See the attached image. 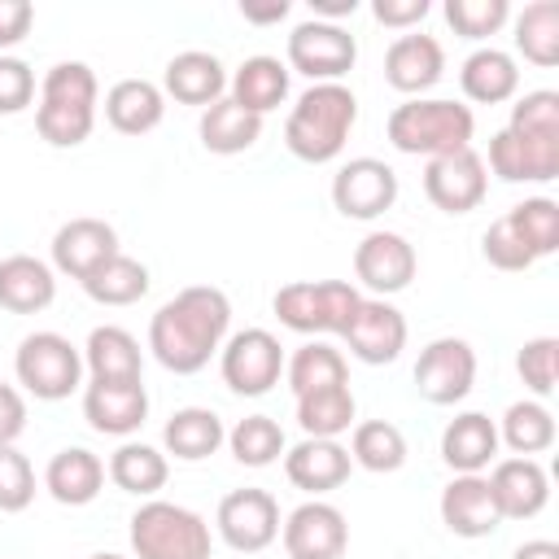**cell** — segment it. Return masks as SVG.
Listing matches in <instances>:
<instances>
[{
    "mask_svg": "<svg viewBox=\"0 0 559 559\" xmlns=\"http://www.w3.org/2000/svg\"><path fill=\"white\" fill-rule=\"evenodd\" d=\"M227 328H231L227 293L214 284H192L157 306V314L148 319V349L166 371L197 376L223 349Z\"/></svg>",
    "mask_w": 559,
    "mask_h": 559,
    "instance_id": "cell-1",
    "label": "cell"
},
{
    "mask_svg": "<svg viewBox=\"0 0 559 559\" xmlns=\"http://www.w3.org/2000/svg\"><path fill=\"white\" fill-rule=\"evenodd\" d=\"M358 122V96L345 83H310L284 122V144L297 162L323 166L341 157L349 131Z\"/></svg>",
    "mask_w": 559,
    "mask_h": 559,
    "instance_id": "cell-2",
    "label": "cell"
},
{
    "mask_svg": "<svg viewBox=\"0 0 559 559\" xmlns=\"http://www.w3.org/2000/svg\"><path fill=\"white\" fill-rule=\"evenodd\" d=\"M100 83L87 61H57L39 83L35 131L52 148H79L96 127Z\"/></svg>",
    "mask_w": 559,
    "mask_h": 559,
    "instance_id": "cell-3",
    "label": "cell"
},
{
    "mask_svg": "<svg viewBox=\"0 0 559 559\" xmlns=\"http://www.w3.org/2000/svg\"><path fill=\"white\" fill-rule=\"evenodd\" d=\"M472 131H476V114L467 105L441 100V96L402 100L384 122V135L397 153L428 157V162L459 153V148H472Z\"/></svg>",
    "mask_w": 559,
    "mask_h": 559,
    "instance_id": "cell-4",
    "label": "cell"
},
{
    "mask_svg": "<svg viewBox=\"0 0 559 559\" xmlns=\"http://www.w3.org/2000/svg\"><path fill=\"white\" fill-rule=\"evenodd\" d=\"M131 550L135 559H210L214 537L205 515H197L192 507L148 498L131 515Z\"/></svg>",
    "mask_w": 559,
    "mask_h": 559,
    "instance_id": "cell-5",
    "label": "cell"
},
{
    "mask_svg": "<svg viewBox=\"0 0 559 559\" xmlns=\"http://www.w3.org/2000/svg\"><path fill=\"white\" fill-rule=\"evenodd\" d=\"M358 301H362V293L345 280H293L271 297V310L288 332H301V336L336 332L341 336L345 323L354 319Z\"/></svg>",
    "mask_w": 559,
    "mask_h": 559,
    "instance_id": "cell-6",
    "label": "cell"
},
{
    "mask_svg": "<svg viewBox=\"0 0 559 559\" xmlns=\"http://www.w3.org/2000/svg\"><path fill=\"white\" fill-rule=\"evenodd\" d=\"M17 384L39 402H61L83 384V349L61 332H31L13 354Z\"/></svg>",
    "mask_w": 559,
    "mask_h": 559,
    "instance_id": "cell-7",
    "label": "cell"
},
{
    "mask_svg": "<svg viewBox=\"0 0 559 559\" xmlns=\"http://www.w3.org/2000/svg\"><path fill=\"white\" fill-rule=\"evenodd\" d=\"M218 371L223 384L240 397H262L280 384L284 376V345L266 332V328H245L231 332L218 349Z\"/></svg>",
    "mask_w": 559,
    "mask_h": 559,
    "instance_id": "cell-8",
    "label": "cell"
},
{
    "mask_svg": "<svg viewBox=\"0 0 559 559\" xmlns=\"http://www.w3.org/2000/svg\"><path fill=\"white\" fill-rule=\"evenodd\" d=\"M358 61V39L336 22H297L288 35V70L306 74L310 83H341Z\"/></svg>",
    "mask_w": 559,
    "mask_h": 559,
    "instance_id": "cell-9",
    "label": "cell"
},
{
    "mask_svg": "<svg viewBox=\"0 0 559 559\" xmlns=\"http://www.w3.org/2000/svg\"><path fill=\"white\" fill-rule=\"evenodd\" d=\"M476 384V349L463 336H437L419 349L415 362V389L432 406H454Z\"/></svg>",
    "mask_w": 559,
    "mask_h": 559,
    "instance_id": "cell-10",
    "label": "cell"
},
{
    "mask_svg": "<svg viewBox=\"0 0 559 559\" xmlns=\"http://www.w3.org/2000/svg\"><path fill=\"white\" fill-rule=\"evenodd\" d=\"M393 201H397V170L380 157H349L332 175V205L345 218L371 223L384 210H393Z\"/></svg>",
    "mask_w": 559,
    "mask_h": 559,
    "instance_id": "cell-11",
    "label": "cell"
},
{
    "mask_svg": "<svg viewBox=\"0 0 559 559\" xmlns=\"http://www.w3.org/2000/svg\"><path fill=\"white\" fill-rule=\"evenodd\" d=\"M214 528L236 555H258L280 537V502L266 489H231L218 502Z\"/></svg>",
    "mask_w": 559,
    "mask_h": 559,
    "instance_id": "cell-12",
    "label": "cell"
},
{
    "mask_svg": "<svg viewBox=\"0 0 559 559\" xmlns=\"http://www.w3.org/2000/svg\"><path fill=\"white\" fill-rule=\"evenodd\" d=\"M424 192L441 214H472L489 192V170L476 148L432 157L424 166Z\"/></svg>",
    "mask_w": 559,
    "mask_h": 559,
    "instance_id": "cell-13",
    "label": "cell"
},
{
    "mask_svg": "<svg viewBox=\"0 0 559 559\" xmlns=\"http://www.w3.org/2000/svg\"><path fill=\"white\" fill-rule=\"evenodd\" d=\"M415 271H419V258L402 231H367L354 249V275L376 297H393V293L411 288Z\"/></svg>",
    "mask_w": 559,
    "mask_h": 559,
    "instance_id": "cell-14",
    "label": "cell"
},
{
    "mask_svg": "<svg viewBox=\"0 0 559 559\" xmlns=\"http://www.w3.org/2000/svg\"><path fill=\"white\" fill-rule=\"evenodd\" d=\"M341 336L358 362L384 367V362H397V354L406 349V314L384 297H362Z\"/></svg>",
    "mask_w": 559,
    "mask_h": 559,
    "instance_id": "cell-15",
    "label": "cell"
},
{
    "mask_svg": "<svg viewBox=\"0 0 559 559\" xmlns=\"http://www.w3.org/2000/svg\"><path fill=\"white\" fill-rule=\"evenodd\" d=\"M280 537L288 559H341L349 546V524L341 507L310 498L297 511H288V520L280 524Z\"/></svg>",
    "mask_w": 559,
    "mask_h": 559,
    "instance_id": "cell-16",
    "label": "cell"
},
{
    "mask_svg": "<svg viewBox=\"0 0 559 559\" xmlns=\"http://www.w3.org/2000/svg\"><path fill=\"white\" fill-rule=\"evenodd\" d=\"M485 170H493L502 183H550V179H559V140L520 135V131L502 127L489 140Z\"/></svg>",
    "mask_w": 559,
    "mask_h": 559,
    "instance_id": "cell-17",
    "label": "cell"
},
{
    "mask_svg": "<svg viewBox=\"0 0 559 559\" xmlns=\"http://www.w3.org/2000/svg\"><path fill=\"white\" fill-rule=\"evenodd\" d=\"M485 480H489V493L502 520H533L550 502V476L537 459H524V454L493 459V472Z\"/></svg>",
    "mask_w": 559,
    "mask_h": 559,
    "instance_id": "cell-18",
    "label": "cell"
},
{
    "mask_svg": "<svg viewBox=\"0 0 559 559\" xmlns=\"http://www.w3.org/2000/svg\"><path fill=\"white\" fill-rule=\"evenodd\" d=\"M441 74H445V48L424 31L397 35L384 52V83L411 100L424 96L428 87H437Z\"/></svg>",
    "mask_w": 559,
    "mask_h": 559,
    "instance_id": "cell-19",
    "label": "cell"
},
{
    "mask_svg": "<svg viewBox=\"0 0 559 559\" xmlns=\"http://www.w3.org/2000/svg\"><path fill=\"white\" fill-rule=\"evenodd\" d=\"M83 419L100 437H131L148 419V389L144 380L135 384H83Z\"/></svg>",
    "mask_w": 559,
    "mask_h": 559,
    "instance_id": "cell-20",
    "label": "cell"
},
{
    "mask_svg": "<svg viewBox=\"0 0 559 559\" xmlns=\"http://www.w3.org/2000/svg\"><path fill=\"white\" fill-rule=\"evenodd\" d=\"M118 253V231L105 218H70L52 236V266L70 280H87L100 262Z\"/></svg>",
    "mask_w": 559,
    "mask_h": 559,
    "instance_id": "cell-21",
    "label": "cell"
},
{
    "mask_svg": "<svg viewBox=\"0 0 559 559\" xmlns=\"http://www.w3.org/2000/svg\"><path fill=\"white\" fill-rule=\"evenodd\" d=\"M349 450L341 441H328V437H301L293 450H284V476L306 489V493H332L349 480Z\"/></svg>",
    "mask_w": 559,
    "mask_h": 559,
    "instance_id": "cell-22",
    "label": "cell"
},
{
    "mask_svg": "<svg viewBox=\"0 0 559 559\" xmlns=\"http://www.w3.org/2000/svg\"><path fill=\"white\" fill-rule=\"evenodd\" d=\"M437 511H441V524H445L454 537H467V542L489 537V533H498V524H502L498 502H493L485 476H454V480L441 489Z\"/></svg>",
    "mask_w": 559,
    "mask_h": 559,
    "instance_id": "cell-23",
    "label": "cell"
},
{
    "mask_svg": "<svg viewBox=\"0 0 559 559\" xmlns=\"http://www.w3.org/2000/svg\"><path fill=\"white\" fill-rule=\"evenodd\" d=\"M441 459L454 476H480L498 459V424L485 411H463L441 432Z\"/></svg>",
    "mask_w": 559,
    "mask_h": 559,
    "instance_id": "cell-24",
    "label": "cell"
},
{
    "mask_svg": "<svg viewBox=\"0 0 559 559\" xmlns=\"http://www.w3.org/2000/svg\"><path fill=\"white\" fill-rule=\"evenodd\" d=\"M162 96H175L179 105L210 109L214 100L227 96V70H223V61L214 52H201V48L175 52L166 61V74H162Z\"/></svg>",
    "mask_w": 559,
    "mask_h": 559,
    "instance_id": "cell-25",
    "label": "cell"
},
{
    "mask_svg": "<svg viewBox=\"0 0 559 559\" xmlns=\"http://www.w3.org/2000/svg\"><path fill=\"white\" fill-rule=\"evenodd\" d=\"M83 367L92 380L100 384H135L144 380V354H140V341L118 328V323H100L87 332V345H83Z\"/></svg>",
    "mask_w": 559,
    "mask_h": 559,
    "instance_id": "cell-26",
    "label": "cell"
},
{
    "mask_svg": "<svg viewBox=\"0 0 559 559\" xmlns=\"http://www.w3.org/2000/svg\"><path fill=\"white\" fill-rule=\"evenodd\" d=\"M288 79H293V70H288L280 57L258 52V57H245V61L236 66V74L227 79V96H231L240 109L266 118L271 109H280V105L288 100Z\"/></svg>",
    "mask_w": 559,
    "mask_h": 559,
    "instance_id": "cell-27",
    "label": "cell"
},
{
    "mask_svg": "<svg viewBox=\"0 0 559 559\" xmlns=\"http://www.w3.org/2000/svg\"><path fill=\"white\" fill-rule=\"evenodd\" d=\"M44 489L61 502V507H87L96 502V493L105 489V463L83 450V445H66L48 459L44 467Z\"/></svg>",
    "mask_w": 559,
    "mask_h": 559,
    "instance_id": "cell-28",
    "label": "cell"
},
{
    "mask_svg": "<svg viewBox=\"0 0 559 559\" xmlns=\"http://www.w3.org/2000/svg\"><path fill=\"white\" fill-rule=\"evenodd\" d=\"M57 297L52 266L31 258V253H9L0 258V306L9 314H39Z\"/></svg>",
    "mask_w": 559,
    "mask_h": 559,
    "instance_id": "cell-29",
    "label": "cell"
},
{
    "mask_svg": "<svg viewBox=\"0 0 559 559\" xmlns=\"http://www.w3.org/2000/svg\"><path fill=\"white\" fill-rule=\"evenodd\" d=\"M166 118V96L148 79H118L105 92V122L118 135H148Z\"/></svg>",
    "mask_w": 559,
    "mask_h": 559,
    "instance_id": "cell-30",
    "label": "cell"
},
{
    "mask_svg": "<svg viewBox=\"0 0 559 559\" xmlns=\"http://www.w3.org/2000/svg\"><path fill=\"white\" fill-rule=\"evenodd\" d=\"M162 445L179 463H201V459L218 454V445H227V428L210 406H183V411H175L166 419Z\"/></svg>",
    "mask_w": 559,
    "mask_h": 559,
    "instance_id": "cell-31",
    "label": "cell"
},
{
    "mask_svg": "<svg viewBox=\"0 0 559 559\" xmlns=\"http://www.w3.org/2000/svg\"><path fill=\"white\" fill-rule=\"evenodd\" d=\"M459 83H463V96L476 100V105H502L520 92V66L511 52L502 48H476L463 70H459Z\"/></svg>",
    "mask_w": 559,
    "mask_h": 559,
    "instance_id": "cell-32",
    "label": "cell"
},
{
    "mask_svg": "<svg viewBox=\"0 0 559 559\" xmlns=\"http://www.w3.org/2000/svg\"><path fill=\"white\" fill-rule=\"evenodd\" d=\"M197 131H201V144H205L210 153L231 157V153H245V148L258 144L262 118L249 114V109H240L231 96H223V100H214L210 109H201V127H197Z\"/></svg>",
    "mask_w": 559,
    "mask_h": 559,
    "instance_id": "cell-33",
    "label": "cell"
},
{
    "mask_svg": "<svg viewBox=\"0 0 559 559\" xmlns=\"http://www.w3.org/2000/svg\"><path fill=\"white\" fill-rule=\"evenodd\" d=\"M109 480L122 489V493H135V498H153L166 476H170V463L157 445H144V441H122L114 454H109Z\"/></svg>",
    "mask_w": 559,
    "mask_h": 559,
    "instance_id": "cell-34",
    "label": "cell"
},
{
    "mask_svg": "<svg viewBox=\"0 0 559 559\" xmlns=\"http://www.w3.org/2000/svg\"><path fill=\"white\" fill-rule=\"evenodd\" d=\"M288 389L293 397H306L314 389H332V384H349V362L336 345L328 341H306L301 349H293V358L284 362Z\"/></svg>",
    "mask_w": 559,
    "mask_h": 559,
    "instance_id": "cell-35",
    "label": "cell"
},
{
    "mask_svg": "<svg viewBox=\"0 0 559 559\" xmlns=\"http://www.w3.org/2000/svg\"><path fill=\"white\" fill-rule=\"evenodd\" d=\"M498 445H507L511 454H524V459L546 454L555 445V415L546 411V402H537V397L511 402L498 424Z\"/></svg>",
    "mask_w": 559,
    "mask_h": 559,
    "instance_id": "cell-36",
    "label": "cell"
},
{
    "mask_svg": "<svg viewBox=\"0 0 559 559\" xmlns=\"http://www.w3.org/2000/svg\"><path fill=\"white\" fill-rule=\"evenodd\" d=\"M354 415H358V402H354L349 384H332V389H314V393L297 397V428L306 437L336 441L341 432L354 428Z\"/></svg>",
    "mask_w": 559,
    "mask_h": 559,
    "instance_id": "cell-37",
    "label": "cell"
},
{
    "mask_svg": "<svg viewBox=\"0 0 559 559\" xmlns=\"http://www.w3.org/2000/svg\"><path fill=\"white\" fill-rule=\"evenodd\" d=\"M83 293L96 301V306H135L144 293H148V266L127 258L122 249L100 262L87 280H83Z\"/></svg>",
    "mask_w": 559,
    "mask_h": 559,
    "instance_id": "cell-38",
    "label": "cell"
},
{
    "mask_svg": "<svg viewBox=\"0 0 559 559\" xmlns=\"http://www.w3.org/2000/svg\"><path fill=\"white\" fill-rule=\"evenodd\" d=\"M349 459H354V467L376 472V476L397 472L406 463V437L389 419H362L349 432Z\"/></svg>",
    "mask_w": 559,
    "mask_h": 559,
    "instance_id": "cell-39",
    "label": "cell"
},
{
    "mask_svg": "<svg viewBox=\"0 0 559 559\" xmlns=\"http://www.w3.org/2000/svg\"><path fill=\"white\" fill-rule=\"evenodd\" d=\"M515 52L542 70L559 66V0H533L515 17Z\"/></svg>",
    "mask_w": 559,
    "mask_h": 559,
    "instance_id": "cell-40",
    "label": "cell"
},
{
    "mask_svg": "<svg viewBox=\"0 0 559 559\" xmlns=\"http://www.w3.org/2000/svg\"><path fill=\"white\" fill-rule=\"evenodd\" d=\"M227 445H231V459L240 467H271L288 450L284 428L271 415H245V419H236V428L227 432Z\"/></svg>",
    "mask_w": 559,
    "mask_h": 559,
    "instance_id": "cell-41",
    "label": "cell"
},
{
    "mask_svg": "<svg viewBox=\"0 0 559 559\" xmlns=\"http://www.w3.org/2000/svg\"><path fill=\"white\" fill-rule=\"evenodd\" d=\"M507 218L515 223L524 249L533 258H550L559 249V201L550 197H524L520 205L507 210Z\"/></svg>",
    "mask_w": 559,
    "mask_h": 559,
    "instance_id": "cell-42",
    "label": "cell"
},
{
    "mask_svg": "<svg viewBox=\"0 0 559 559\" xmlns=\"http://www.w3.org/2000/svg\"><path fill=\"white\" fill-rule=\"evenodd\" d=\"M511 4L507 0H445V22L463 39H489L507 26Z\"/></svg>",
    "mask_w": 559,
    "mask_h": 559,
    "instance_id": "cell-43",
    "label": "cell"
},
{
    "mask_svg": "<svg viewBox=\"0 0 559 559\" xmlns=\"http://www.w3.org/2000/svg\"><path fill=\"white\" fill-rule=\"evenodd\" d=\"M515 371L524 380V389L533 397H550L555 393V376H559V341L555 336H533L520 345L515 354Z\"/></svg>",
    "mask_w": 559,
    "mask_h": 559,
    "instance_id": "cell-44",
    "label": "cell"
},
{
    "mask_svg": "<svg viewBox=\"0 0 559 559\" xmlns=\"http://www.w3.org/2000/svg\"><path fill=\"white\" fill-rule=\"evenodd\" d=\"M511 131L520 135H542V140H559V92L542 87V92H524L511 105Z\"/></svg>",
    "mask_w": 559,
    "mask_h": 559,
    "instance_id": "cell-45",
    "label": "cell"
},
{
    "mask_svg": "<svg viewBox=\"0 0 559 559\" xmlns=\"http://www.w3.org/2000/svg\"><path fill=\"white\" fill-rule=\"evenodd\" d=\"M35 502V467L17 445H0V511L17 515Z\"/></svg>",
    "mask_w": 559,
    "mask_h": 559,
    "instance_id": "cell-46",
    "label": "cell"
},
{
    "mask_svg": "<svg viewBox=\"0 0 559 559\" xmlns=\"http://www.w3.org/2000/svg\"><path fill=\"white\" fill-rule=\"evenodd\" d=\"M480 253H485V262L489 266H498V271H528L537 258L524 249V240H520V231H515V223L502 214V218H493L489 227H485V236H480Z\"/></svg>",
    "mask_w": 559,
    "mask_h": 559,
    "instance_id": "cell-47",
    "label": "cell"
},
{
    "mask_svg": "<svg viewBox=\"0 0 559 559\" xmlns=\"http://www.w3.org/2000/svg\"><path fill=\"white\" fill-rule=\"evenodd\" d=\"M35 100V70L22 57L0 52V114H22Z\"/></svg>",
    "mask_w": 559,
    "mask_h": 559,
    "instance_id": "cell-48",
    "label": "cell"
},
{
    "mask_svg": "<svg viewBox=\"0 0 559 559\" xmlns=\"http://www.w3.org/2000/svg\"><path fill=\"white\" fill-rule=\"evenodd\" d=\"M428 0H371V17L380 26H393V31H411L428 17Z\"/></svg>",
    "mask_w": 559,
    "mask_h": 559,
    "instance_id": "cell-49",
    "label": "cell"
},
{
    "mask_svg": "<svg viewBox=\"0 0 559 559\" xmlns=\"http://www.w3.org/2000/svg\"><path fill=\"white\" fill-rule=\"evenodd\" d=\"M31 22H35L31 0H0V52L22 44L31 35Z\"/></svg>",
    "mask_w": 559,
    "mask_h": 559,
    "instance_id": "cell-50",
    "label": "cell"
},
{
    "mask_svg": "<svg viewBox=\"0 0 559 559\" xmlns=\"http://www.w3.org/2000/svg\"><path fill=\"white\" fill-rule=\"evenodd\" d=\"M26 428V397L0 380V445H13Z\"/></svg>",
    "mask_w": 559,
    "mask_h": 559,
    "instance_id": "cell-51",
    "label": "cell"
},
{
    "mask_svg": "<svg viewBox=\"0 0 559 559\" xmlns=\"http://www.w3.org/2000/svg\"><path fill=\"white\" fill-rule=\"evenodd\" d=\"M288 9H293L288 0H271V4H249V0H245V4H240V17H245V22H258V26H271V22H284Z\"/></svg>",
    "mask_w": 559,
    "mask_h": 559,
    "instance_id": "cell-52",
    "label": "cell"
},
{
    "mask_svg": "<svg viewBox=\"0 0 559 559\" xmlns=\"http://www.w3.org/2000/svg\"><path fill=\"white\" fill-rule=\"evenodd\" d=\"M310 13L319 22H336L341 26V17H354L358 13V0H310Z\"/></svg>",
    "mask_w": 559,
    "mask_h": 559,
    "instance_id": "cell-53",
    "label": "cell"
},
{
    "mask_svg": "<svg viewBox=\"0 0 559 559\" xmlns=\"http://www.w3.org/2000/svg\"><path fill=\"white\" fill-rule=\"evenodd\" d=\"M511 559H559V546H555L550 537H533V542L515 546V555H511Z\"/></svg>",
    "mask_w": 559,
    "mask_h": 559,
    "instance_id": "cell-54",
    "label": "cell"
},
{
    "mask_svg": "<svg viewBox=\"0 0 559 559\" xmlns=\"http://www.w3.org/2000/svg\"><path fill=\"white\" fill-rule=\"evenodd\" d=\"M87 559H122V555H114V550H100V555H87Z\"/></svg>",
    "mask_w": 559,
    "mask_h": 559,
    "instance_id": "cell-55",
    "label": "cell"
}]
</instances>
